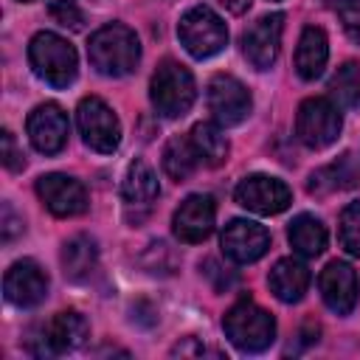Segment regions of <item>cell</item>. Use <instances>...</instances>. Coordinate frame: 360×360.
Masks as SVG:
<instances>
[{
	"label": "cell",
	"instance_id": "cell-15",
	"mask_svg": "<svg viewBox=\"0 0 360 360\" xmlns=\"http://www.w3.org/2000/svg\"><path fill=\"white\" fill-rule=\"evenodd\" d=\"M214 217H217L214 197H208V194H191L174 211V219H172L174 236L180 242H186V245H197V242L208 239V233L214 231Z\"/></svg>",
	"mask_w": 360,
	"mask_h": 360
},
{
	"label": "cell",
	"instance_id": "cell-7",
	"mask_svg": "<svg viewBox=\"0 0 360 360\" xmlns=\"http://www.w3.org/2000/svg\"><path fill=\"white\" fill-rule=\"evenodd\" d=\"M76 124H79V132H82V138L90 149H96L101 155H110V152L118 149L121 124H118L115 112L98 96H87V98L79 101Z\"/></svg>",
	"mask_w": 360,
	"mask_h": 360
},
{
	"label": "cell",
	"instance_id": "cell-10",
	"mask_svg": "<svg viewBox=\"0 0 360 360\" xmlns=\"http://www.w3.org/2000/svg\"><path fill=\"white\" fill-rule=\"evenodd\" d=\"M208 110L217 124L236 127L250 112V93L239 79L219 73L208 82Z\"/></svg>",
	"mask_w": 360,
	"mask_h": 360
},
{
	"label": "cell",
	"instance_id": "cell-14",
	"mask_svg": "<svg viewBox=\"0 0 360 360\" xmlns=\"http://www.w3.org/2000/svg\"><path fill=\"white\" fill-rule=\"evenodd\" d=\"M158 194L160 188H158V174L152 172V166L141 158L132 160L121 183V200H124L129 222H141L152 211V202L158 200Z\"/></svg>",
	"mask_w": 360,
	"mask_h": 360
},
{
	"label": "cell",
	"instance_id": "cell-1",
	"mask_svg": "<svg viewBox=\"0 0 360 360\" xmlns=\"http://www.w3.org/2000/svg\"><path fill=\"white\" fill-rule=\"evenodd\" d=\"M87 59L101 76H127L141 59V45L135 31L121 22L98 28L87 42Z\"/></svg>",
	"mask_w": 360,
	"mask_h": 360
},
{
	"label": "cell",
	"instance_id": "cell-34",
	"mask_svg": "<svg viewBox=\"0 0 360 360\" xmlns=\"http://www.w3.org/2000/svg\"><path fill=\"white\" fill-rule=\"evenodd\" d=\"M22 3H31V0H22Z\"/></svg>",
	"mask_w": 360,
	"mask_h": 360
},
{
	"label": "cell",
	"instance_id": "cell-5",
	"mask_svg": "<svg viewBox=\"0 0 360 360\" xmlns=\"http://www.w3.org/2000/svg\"><path fill=\"white\" fill-rule=\"evenodd\" d=\"M177 37L183 42V48L194 56V59H208L214 53H219L228 45V28L222 22V17L217 11H211L208 6H194L180 17L177 25Z\"/></svg>",
	"mask_w": 360,
	"mask_h": 360
},
{
	"label": "cell",
	"instance_id": "cell-17",
	"mask_svg": "<svg viewBox=\"0 0 360 360\" xmlns=\"http://www.w3.org/2000/svg\"><path fill=\"white\" fill-rule=\"evenodd\" d=\"M3 292H6V301L14 304V307H34L45 298L48 292V276L42 273V267L31 259H22V262H14L8 270H6V278H3Z\"/></svg>",
	"mask_w": 360,
	"mask_h": 360
},
{
	"label": "cell",
	"instance_id": "cell-16",
	"mask_svg": "<svg viewBox=\"0 0 360 360\" xmlns=\"http://www.w3.org/2000/svg\"><path fill=\"white\" fill-rule=\"evenodd\" d=\"M25 129H28V138H31V143H34L37 152L56 155V152L65 149L68 129L70 127H68V115L62 112V107H56V104H39L28 115Z\"/></svg>",
	"mask_w": 360,
	"mask_h": 360
},
{
	"label": "cell",
	"instance_id": "cell-20",
	"mask_svg": "<svg viewBox=\"0 0 360 360\" xmlns=\"http://www.w3.org/2000/svg\"><path fill=\"white\" fill-rule=\"evenodd\" d=\"M329 59V42H326V34L318 28V25H307L301 31V39H298V48H295V70L301 79L312 82L323 73V65Z\"/></svg>",
	"mask_w": 360,
	"mask_h": 360
},
{
	"label": "cell",
	"instance_id": "cell-24",
	"mask_svg": "<svg viewBox=\"0 0 360 360\" xmlns=\"http://www.w3.org/2000/svg\"><path fill=\"white\" fill-rule=\"evenodd\" d=\"M197 163H200V158H197V152H194L191 138H180V135H177V138H172V141L163 146V172H166L172 180L183 183L186 177L194 174Z\"/></svg>",
	"mask_w": 360,
	"mask_h": 360
},
{
	"label": "cell",
	"instance_id": "cell-6",
	"mask_svg": "<svg viewBox=\"0 0 360 360\" xmlns=\"http://www.w3.org/2000/svg\"><path fill=\"white\" fill-rule=\"evenodd\" d=\"M87 332H90L87 321L76 309H65V312H56L48 323L39 326V332L28 340V349L37 357H56V354L79 349L84 343Z\"/></svg>",
	"mask_w": 360,
	"mask_h": 360
},
{
	"label": "cell",
	"instance_id": "cell-8",
	"mask_svg": "<svg viewBox=\"0 0 360 360\" xmlns=\"http://www.w3.org/2000/svg\"><path fill=\"white\" fill-rule=\"evenodd\" d=\"M340 112L329 98H307L295 115V135L309 149H326L340 135Z\"/></svg>",
	"mask_w": 360,
	"mask_h": 360
},
{
	"label": "cell",
	"instance_id": "cell-11",
	"mask_svg": "<svg viewBox=\"0 0 360 360\" xmlns=\"http://www.w3.org/2000/svg\"><path fill=\"white\" fill-rule=\"evenodd\" d=\"M281 31H284V14H264L242 34V53L256 70H267L276 62Z\"/></svg>",
	"mask_w": 360,
	"mask_h": 360
},
{
	"label": "cell",
	"instance_id": "cell-33",
	"mask_svg": "<svg viewBox=\"0 0 360 360\" xmlns=\"http://www.w3.org/2000/svg\"><path fill=\"white\" fill-rule=\"evenodd\" d=\"M202 352H205V349H202V346H197L191 338H188V343H183V346L177 343V346H174V354H202Z\"/></svg>",
	"mask_w": 360,
	"mask_h": 360
},
{
	"label": "cell",
	"instance_id": "cell-19",
	"mask_svg": "<svg viewBox=\"0 0 360 360\" xmlns=\"http://www.w3.org/2000/svg\"><path fill=\"white\" fill-rule=\"evenodd\" d=\"M267 284L273 290V295L284 304H295L304 298L307 287H309V270L304 262L298 259H281L276 262V267L267 276Z\"/></svg>",
	"mask_w": 360,
	"mask_h": 360
},
{
	"label": "cell",
	"instance_id": "cell-32",
	"mask_svg": "<svg viewBox=\"0 0 360 360\" xmlns=\"http://www.w3.org/2000/svg\"><path fill=\"white\" fill-rule=\"evenodd\" d=\"M225 11H231V14H245L248 11V6H250V0H217Z\"/></svg>",
	"mask_w": 360,
	"mask_h": 360
},
{
	"label": "cell",
	"instance_id": "cell-3",
	"mask_svg": "<svg viewBox=\"0 0 360 360\" xmlns=\"http://www.w3.org/2000/svg\"><path fill=\"white\" fill-rule=\"evenodd\" d=\"M149 98L155 104V110L166 118H180L191 110L194 98H197V87H194V76L188 68H183L174 59H166L158 65L152 84H149Z\"/></svg>",
	"mask_w": 360,
	"mask_h": 360
},
{
	"label": "cell",
	"instance_id": "cell-31",
	"mask_svg": "<svg viewBox=\"0 0 360 360\" xmlns=\"http://www.w3.org/2000/svg\"><path fill=\"white\" fill-rule=\"evenodd\" d=\"M20 231H22V219L11 211L8 202H3V242H11Z\"/></svg>",
	"mask_w": 360,
	"mask_h": 360
},
{
	"label": "cell",
	"instance_id": "cell-28",
	"mask_svg": "<svg viewBox=\"0 0 360 360\" xmlns=\"http://www.w3.org/2000/svg\"><path fill=\"white\" fill-rule=\"evenodd\" d=\"M48 14H51L53 22H59V25H65V28H70V31H79L82 22H84V14H82L79 6L70 3V0H53V3L48 6Z\"/></svg>",
	"mask_w": 360,
	"mask_h": 360
},
{
	"label": "cell",
	"instance_id": "cell-12",
	"mask_svg": "<svg viewBox=\"0 0 360 360\" xmlns=\"http://www.w3.org/2000/svg\"><path fill=\"white\" fill-rule=\"evenodd\" d=\"M37 194L45 202V208L56 217H76L87 208V188L68 174L51 172L37 180Z\"/></svg>",
	"mask_w": 360,
	"mask_h": 360
},
{
	"label": "cell",
	"instance_id": "cell-18",
	"mask_svg": "<svg viewBox=\"0 0 360 360\" xmlns=\"http://www.w3.org/2000/svg\"><path fill=\"white\" fill-rule=\"evenodd\" d=\"M318 287H321V295H323V304L338 312V315H349L357 304V273L352 270V264L346 262H329L323 270H321V278H318Z\"/></svg>",
	"mask_w": 360,
	"mask_h": 360
},
{
	"label": "cell",
	"instance_id": "cell-29",
	"mask_svg": "<svg viewBox=\"0 0 360 360\" xmlns=\"http://www.w3.org/2000/svg\"><path fill=\"white\" fill-rule=\"evenodd\" d=\"M338 17H340L346 34L360 45V0H340L338 3Z\"/></svg>",
	"mask_w": 360,
	"mask_h": 360
},
{
	"label": "cell",
	"instance_id": "cell-9",
	"mask_svg": "<svg viewBox=\"0 0 360 360\" xmlns=\"http://www.w3.org/2000/svg\"><path fill=\"white\" fill-rule=\"evenodd\" d=\"M233 197H236V202L242 208H248L253 214H262V217L281 214L290 205V200H292L287 183L278 180V177H270V174H250V177H245L236 186Z\"/></svg>",
	"mask_w": 360,
	"mask_h": 360
},
{
	"label": "cell",
	"instance_id": "cell-23",
	"mask_svg": "<svg viewBox=\"0 0 360 360\" xmlns=\"http://www.w3.org/2000/svg\"><path fill=\"white\" fill-rule=\"evenodd\" d=\"M191 143H194V152L200 158V163L205 166H219L225 163L228 158V138L222 135V129L217 124H208V121H200L191 127L188 132Z\"/></svg>",
	"mask_w": 360,
	"mask_h": 360
},
{
	"label": "cell",
	"instance_id": "cell-2",
	"mask_svg": "<svg viewBox=\"0 0 360 360\" xmlns=\"http://www.w3.org/2000/svg\"><path fill=\"white\" fill-rule=\"evenodd\" d=\"M222 329L228 335V340L239 349V352H264L273 338H276V321L267 309H262L259 304H253L250 298L236 301L225 318H222Z\"/></svg>",
	"mask_w": 360,
	"mask_h": 360
},
{
	"label": "cell",
	"instance_id": "cell-4",
	"mask_svg": "<svg viewBox=\"0 0 360 360\" xmlns=\"http://www.w3.org/2000/svg\"><path fill=\"white\" fill-rule=\"evenodd\" d=\"M28 62L34 73L51 87H68L76 79V51L68 39L53 31L34 34L28 45Z\"/></svg>",
	"mask_w": 360,
	"mask_h": 360
},
{
	"label": "cell",
	"instance_id": "cell-22",
	"mask_svg": "<svg viewBox=\"0 0 360 360\" xmlns=\"http://www.w3.org/2000/svg\"><path fill=\"white\" fill-rule=\"evenodd\" d=\"M96 262H98V248H96V242L90 236L79 233V236L65 242V248H62V267H65L68 278H73V281L87 278L96 270Z\"/></svg>",
	"mask_w": 360,
	"mask_h": 360
},
{
	"label": "cell",
	"instance_id": "cell-21",
	"mask_svg": "<svg viewBox=\"0 0 360 360\" xmlns=\"http://www.w3.org/2000/svg\"><path fill=\"white\" fill-rule=\"evenodd\" d=\"M290 245L295 253L307 256V259H315L323 253L326 248V228L318 217L312 214H298L292 222H290Z\"/></svg>",
	"mask_w": 360,
	"mask_h": 360
},
{
	"label": "cell",
	"instance_id": "cell-26",
	"mask_svg": "<svg viewBox=\"0 0 360 360\" xmlns=\"http://www.w3.org/2000/svg\"><path fill=\"white\" fill-rule=\"evenodd\" d=\"M349 158H352V155H343L340 163H332V166L318 169V172L309 177V191H312V194H329V191H335V188L354 186V174H346Z\"/></svg>",
	"mask_w": 360,
	"mask_h": 360
},
{
	"label": "cell",
	"instance_id": "cell-13",
	"mask_svg": "<svg viewBox=\"0 0 360 360\" xmlns=\"http://www.w3.org/2000/svg\"><path fill=\"white\" fill-rule=\"evenodd\" d=\"M270 248V233L253 219H231L222 231V250L236 264H250L262 259Z\"/></svg>",
	"mask_w": 360,
	"mask_h": 360
},
{
	"label": "cell",
	"instance_id": "cell-30",
	"mask_svg": "<svg viewBox=\"0 0 360 360\" xmlns=\"http://www.w3.org/2000/svg\"><path fill=\"white\" fill-rule=\"evenodd\" d=\"M3 166H6L8 172H20V169L25 166V155L17 149L14 135H11L8 129H3Z\"/></svg>",
	"mask_w": 360,
	"mask_h": 360
},
{
	"label": "cell",
	"instance_id": "cell-25",
	"mask_svg": "<svg viewBox=\"0 0 360 360\" xmlns=\"http://www.w3.org/2000/svg\"><path fill=\"white\" fill-rule=\"evenodd\" d=\"M329 93L340 107L360 110V65L357 62H343L335 76L329 79Z\"/></svg>",
	"mask_w": 360,
	"mask_h": 360
},
{
	"label": "cell",
	"instance_id": "cell-27",
	"mask_svg": "<svg viewBox=\"0 0 360 360\" xmlns=\"http://www.w3.org/2000/svg\"><path fill=\"white\" fill-rule=\"evenodd\" d=\"M340 245L346 253L360 256V202H349L340 214Z\"/></svg>",
	"mask_w": 360,
	"mask_h": 360
}]
</instances>
